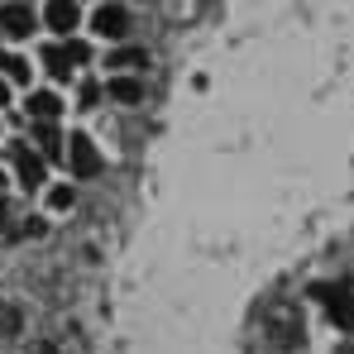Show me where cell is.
Instances as JSON below:
<instances>
[{
	"instance_id": "obj_1",
	"label": "cell",
	"mask_w": 354,
	"mask_h": 354,
	"mask_svg": "<svg viewBox=\"0 0 354 354\" xmlns=\"http://www.w3.org/2000/svg\"><path fill=\"white\" fill-rule=\"evenodd\" d=\"M86 58H91V48H86L82 39H72V44H48V48H44V67H48L53 77H67L77 62H86Z\"/></svg>"
},
{
	"instance_id": "obj_2",
	"label": "cell",
	"mask_w": 354,
	"mask_h": 354,
	"mask_svg": "<svg viewBox=\"0 0 354 354\" xmlns=\"http://www.w3.org/2000/svg\"><path fill=\"white\" fill-rule=\"evenodd\" d=\"M62 153H67V163H72V173H77V177H96V173H101V153H96V144H91L86 134H72Z\"/></svg>"
},
{
	"instance_id": "obj_3",
	"label": "cell",
	"mask_w": 354,
	"mask_h": 354,
	"mask_svg": "<svg viewBox=\"0 0 354 354\" xmlns=\"http://www.w3.org/2000/svg\"><path fill=\"white\" fill-rule=\"evenodd\" d=\"M91 29H96L101 39H124V34H129V10L115 5V0H111V5H101V10H96V19H91Z\"/></svg>"
},
{
	"instance_id": "obj_4",
	"label": "cell",
	"mask_w": 354,
	"mask_h": 354,
	"mask_svg": "<svg viewBox=\"0 0 354 354\" xmlns=\"http://www.w3.org/2000/svg\"><path fill=\"white\" fill-rule=\"evenodd\" d=\"M10 158H15V173H19L24 187H39L44 182V153H34L24 144H10Z\"/></svg>"
},
{
	"instance_id": "obj_5",
	"label": "cell",
	"mask_w": 354,
	"mask_h": 354,
	"mask_svg": "<svg viewBox=\"0 0 354 354\" xmlns=\"http://www.w3.org/2000/svg\"><path fill=\"white\" fill-rule=\"evenodd\" d=\"M311 292L326 301V311L340 321V326H354V297L345 288H330V283H321V288H311Z\"/></svg>"
},
{
	"instance_id": "obj_6",
	"label": "cell",
	"mask_w": 354,
	"mask_h": 354,
	"mask_svg": "<svg viewBox=\"0 0 354 354\" xmlns=\"http://www.w3.org/2000/svg\"><path fill=\"white\" fill-rule=\"evenodd\" d=\"M0 24H5V34H15V39H29L39 19H34V10H29V5H5V10H0Z\"/></svg>"
},
{
	"instance_id": "obj_7",
	"label": "cell",
	"mask_w": 354,
	"mask_h": 354,
	"mask_svg": "<svg viewBox=\"0 0 354 354\" xmlns=\"http://www.w3.org/2000/svg\"><path fill=\"white\" fill-rule=\"evenodd\" d=\"M48 29H58V34H72L77 29V19H82V10L72 5V0H48Z\"/></svg>"
},
{
	"instance_id": "obj_8",
	"label": "cell",
	"mask_w": 354,
	"mask_h": 354,
	"mask_svg": "<svg viewBox=\"0 0 354 354\" xmlns=\"http://www.w3.org/2000/svg\"><path fill=\"white\" fill-rule=\"evenodd\" d=\"M29 115H34V120H58L62 115V101L53 96V91H34V96H29Z\"/></svg>"
},
{
	"instance_id": "obj_9",
	"label": "cell",
	"mask_w": 354,
	"mask_h": 354,
	"mask_svg": "<svg viewBox=\"0 0 354 354\" xmlns=\"http://www.w3.org/2000/svg\"><path fill=\"white\" fill-rule=\"evenodd\" d=\"M115 101H124V106H134L139 96H144V82L139 77H111V86H106Z\"/></svg>"
},
{
	"instance_id": "obj_10",
	"label": "cell",
	"mask_w": 354,
	"mask_h": 354,
	"mask_svg": "<svg viewBox=\"0 0 354 354\" xmlns=\"http://www.w3.org/2000/svg\"><path fill=\"white\" fill-rule=\"evenodd\" d=\"M39 144H44L48 158H62V139H58V129H53V120H39Z\"/></svg>"
},
{
	"instance_id": "obj_11",
	"label": "cell",
	"mask_w": 354,
	"mask_h": 354,
	"mask_svg": "<svg viewBox=\"0 0 354 354\" xmlns=\"http://www.w3.org/2000/svg\"><path fill=\"white\" fill-rule=\"evenodd\" d=\"M0 72H5L10 82H29V62L15 58V53H0Z\"/></svg>"
},
{
	"instance_id": "obj_12",
	"label": "cell",
	"mask_w": 354,
	"mask_h": 354,
	"mask_svg": "<svg viewBox=\"0 0 354 354\" xmlns=\"http://www.w3.org/2000/svg\"><path fill=\"white\" fill-rule=\"evenodd\" d=\"M144 62H149L144 48H120V53H111V67H144Z\"/></svg>"
},
{
	"instance_id": "obj_13",
	"label": "cell",
	"mask_w": 354,
	"mask_h": 354,
	"mask_svg": "<svg viewBox=\"0 0 354 354\" xmlns=\"http://www.w3.org/2000/svg\"><path fill=\"white\" fill-rule=\"evenodd\" d=\"M0 330H5V335L19 330V311H15V306H0Z\"/></svg>"
},
{
	"instance_id": "obj_14",
	"label": "cell",
	"mask_w": 354,
	"mask_h": 354,
	"mask_svg": "<svg viewBox=\"0 0 354 354\" xmlns=\"http://www.w3.org/2000/svg\"><path fill=\"white\" fill-rule=\"evenodd\" d=\"M48 201H53L58 211H67V206L77 201V192H72V187H53V196H48Z\"/></svg>"
},
{
	"instance_id": "obj_15",
	"label": "cell",
	"mask_w": 354,
	"mask_h": 354,
	"mask_svg": "<svg viewBox=\"0 0 354 354\" xmlns=\"http://www.w3.org/2000/svg\"><path fill=\"white\" fill-rule=\"evenodd\" d=\"M96 101H101V86L86 82V86H82V106H96Z\"/></svg>"
},
{
	"instance_id": "obj_16",
	"label": "cell",
	"mask_w": 354,
	"mask_h": 354,
	"mask_svg": "<svg viewBox=\"0 0 354 354\" xmlns=\"http://www.w3.org/2000/svg\"><path fill=\"white\" fill-rule=\"evenodd\" d=\"M5 221H10V201L0 196V225H5Z\"/></svg>"
},
{
	"instance_id": "obj_17",
	"label": "cell",
	"mask_w": 354,
	"mask_h": 354,
	"mask_svg": "<svg viewBox=\"0 0 354 354\" xmlns=\"http://www.w3.org/2000/svg\"><path fill=\"white\" fill-rule=\"evenodd\" d=\"M5 96H10V91H5V82H0V106H5Z\"/></svg>"
}]
</instances>
